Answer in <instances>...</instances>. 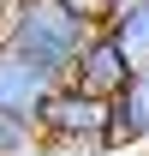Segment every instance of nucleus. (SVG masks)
<instances>
[{
	"mask_svg": "<svg viewBox=\"0 0 149 156\" xmlns=\"http://www.w3.org/2000/svg\"><path fill=\"white\" fill-rule=\"evenodd\" d=\"M108 30L119 36V48L131 54V66H149V0H137V6H125V12H113Z\"/></svg>",
	"mask_w": 149,
	"mask_h": 156,
	"instance_id": "423d86ee",
	"label": "nucleus"
},
{
	"mask_svg": "<svg viewBox=\"0 0 149 156\" xmlns=\"http://www.w3.org/2000/svg\"><path fill=\"white\" fill-rule=\"evenodd\" d=\"M90 30L95 24H84L66 0H18V6L6 12V30H0V36L18 42L24 54H36L42 66H54V72L66 78V66L78 60V48H84Z\"/></svg>",
	"mask_w": 149,
	"mask_h": 156,
	"instance_id": "f257e3e1",
	"label": "nucleus"
},
{
	"mask_svg": "<svg viewBox=\"0 0 149 156\" xmlns=\"http://www.w3.org/2000/svg\"><path fill=\"white\" fill-rule=\"evenodd\" d=\"M66 6H72L84 24H108V0H66Z\"/></svg>",
	"mask_w": 149,
	"mask_h": 156,
	"instance_id": "0eeeda50",
	"label": "nucleus"
},
{
	"mask_svg": "<svg viewBox=\"0 0 149 156\" xmlns=\"http://www.w3.org/2000/svg\"><path fill=\"white\" fill-rule=\"evenodd\" d=\"M125 78H131V54L119 48V36H113L108 24H95L90 36H84V48H78V60L66 66V84L90 90V96H113Z\"/></svg>",
	"mask_w": 149,
	"mask_h": 156,
	"instance_id": "20e7f679",
	"label": "nucleus"
},
{
	"mask_svg": "<svg viewBox=\"0 0 149 156\" xmlns=\"http://www.w3.org/2000/svg\"><path fill=\"white\" fill-rule=\"evenodd\" d=\"M54 90H60L54 66H42L36 54H24L18 42L0 36V120H6L12 132L36 138V120H42V108H48Z\"/></svg>",
	"mask_w": 149,
	"mask_h": 156,
	"instance_id": "7ed1b4c3",
	"label": "nucleus"
},
{
	"mask_svg": "<svg viewBox=\"0 0 149 156\" xmlns=\"http://www.w3.org/2000/svg\"><path fill=\"white\" fill-rule=\"evenodd\" d=\"M30 144H36V138H24V132H12V126L0 120V156H24Z\"/></svg>",
	"mask_w": 149,
	"mask_h": 156,
	"instance_id": "6e6552de",
	"label": "nucleus"
},
{
	"mask_svg": "<svg viewBox=\"0 0 149 156\" xmlns=\"http://www.w3.org/2000/svg\"><path fill=\"white\" fill-rule=\"evenodd\" d=\"M36 138L60 156H78V150H108V96H90L60 78V90L48 96L36 120Z\"/></svg>",
	"mask_w": 149,
	"mask_h": 156,
	"instance_id": "f03ea898",
	"label": "nucleus"
},
{
	"mask_svg": "<svg viewBox=\"0 0 149 156\" xmlns=\"http://www.w3.org/2000/svg\"><path fill=\"white\" fill-rule=\"evenodd\" d=\"M125 6H137V0H108V18H113V12H125Z\"/></svg>",
	"mask_w": 149,
	"mask_h": 156,
	"instance_id": "1a4fd4ad",
	"label": "nucleus"
},
{
	"mask_svg": "<svg viewBox=\"0 0 149 156\" xmlns=\"http://www.w3.org/2000/svg\"><path fill=\"white\" fill-rule=\"evenodd\" d=\"M149 144V66H131V78L108 96V150Z\"/></svg>",
	"mask_w": 149,
	"mask_h": 156,
	"instance_id": "39448f33",
	"label": "nucleus"
}]
</instances>
